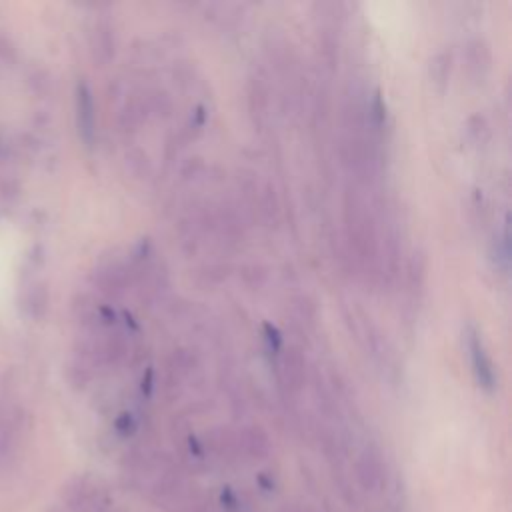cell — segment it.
<instances>
[{
  "label": "cell",
  "mask_w": 512,
  "mask_h": 512,
  "mask_svg": "<svg viewBox=\"0 0 512 512\" xmlns=\"http://www.w3.org/2000/svg\"><path fill=\"white\" fill-rule=\"evenodd\" d=\"M14 442V434H12V426L10 422L0 414V460L8 456L10 448Z\"/></svg>",
  "instance_id": "cell-4"
},
{
  "label": "cell",
  "mask_w": 512,
  "mask_h": 512,
  "mask_svg": "<svg viewBox=\"0 0 512 512\" xmlns=\"http://www.w3.org/2000/svg\"><path fill=\"white\" fill-rule=\"evenodd\" d=\"M470 352H472V364H474V372L478 376V382L484 386V388H492L494 386V370H492V364L486 356V350L480 342V338L476 334H470Z\"/></svg>",
  "instance_id": "cell-3"
},
{
  "label": "cell",
  "mask_w": 512,
  "mask_h": 512,
  "mask_svg": "<svg viewBox=\"0 0 512 512\" xmlns=\"http://www.w3.org/2000/svg\"><path fill=\"white\" fill-rule=\"evenodd\" d=\"M76 122H78V132H80L82 140L90 146L94 142L96 116H94L92 92L86 82H78V86H76Z\"/></svg>",
  "instance_id": "cell-2"
},
{
  "label": "cell",
  "mask_w": 512,
  "mask_h": 512,
  "mask_svg": "<svg viewBox=\"0 0 512 512\" xmlns=\"http://www.w3.org/2000/svg\"><path fill=\"white\" fill-rule=\"evenodd\" d=\"M356 478L370 494H380L386 486V470L382 458L374 450H364L356 462Z\"/></svg>",
  "instance_id": "cell-1"
},
{
  "label": "cell",
  "mask_w": 512,
  "mask_h": 512,
  "mask_svg": "<svg viewBox=\"0 0 512 512\" xmlns=\"http://www.w3.org/2000/svg\"><path fill=\"white\" fill-rule=\"evenodd\" d=\"M282 512H312V510L310 508H300V506H290V508L286 506Z\"/></svg>",
  "instance_id": "cell-5"
}]
</instances>
